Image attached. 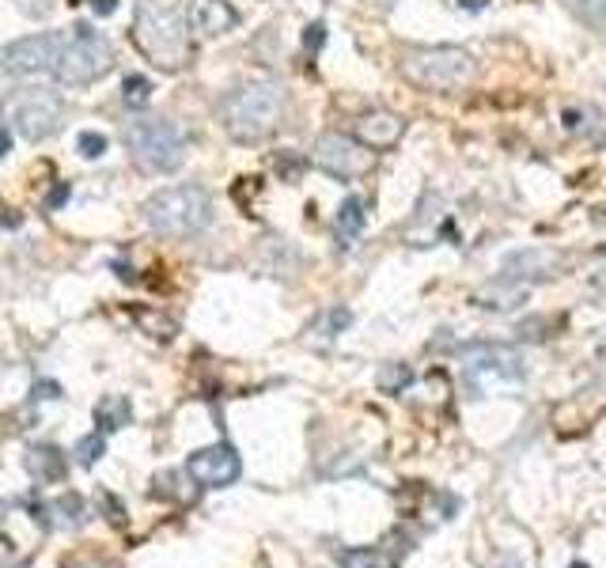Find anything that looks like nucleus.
I'll list each match as a JSON object with an SVG mask.
<instances>
[{"label":"nucleus","instance_id":"nucleus-1","mask_svg":"<svg viewBox=\"0 0 606 568\" xmlns=\"http://www.w3.org/2000/svg\"><path fill=\"white\" fill-rule=\"evenodd\" d=\"M285 87L277 80H250V84L236 87V92L224 99L221 118L228 129L231 141L239 144H258L265 137H273L285 121Z\"/></svg>","mask_w":606,"mask_h":568},{"label":"nucleus","instance_id":"nucleus-2","mask_svg":"<svg viewBox=\"0 0 606 568\" xmlns=\"http://www.w3.org/2000/svg\"><path fill=\"white\" fill-rule=\"evenodd\" d=\"M190 20H182L179 8L164 4V0H141L133 15V43L136 50L148 57L159 69H182L190 57Z\"/></svg>","mask_w":606,"mask_h":568},{"label":"nucleus","instance_id":"nucleus-3","mask_svg":"<svg viewBox=\"0 0 606 568\" xmlns=\"http://www.w3.org/2000/svg\"><path fill=\"white\" fill-rule=\"evenodd\" d=\"M144 221L167 239H193L213 224V198L201 186H167L144 201Z\"/></svg>","mask_w":606,"mask_h":568},{"label":"nucleus","instance_id":"nucleus-4","mask_svg":"<svg viewBox=\"0 0 606 568\" xmlns=\"http://www.w3.org/2000/svg\"><path fill=\"white\" fill-rule=\"evenodd\" d=\"M478 64L463 46H428V50H409L402 57V76L417 87V92L451 95L463 92L474 80Z\"/></svg>","mask_w":606,"mask_h":568},{"label":"nucleus","instance_id":"nucleus-5","mask_svg":"<svg viewBox=\"0 0 606 568\" xmlns=\"http://www.w3.org/2000/svg\"><path fill=\"white\" fill-rule=\"evenodd\" d=\"M126 149L148 175H167L186 159V137L167 118H133L126 126Z\"/></svg>","mask_w":606,"mask_h":568},{"label":"nucleus","instance_id":"nucleus-6","mask_svg":"<svg viewBox=\"0 0 606 568\" xmlns=\"http://www.w3.org/2000/svg\"><path fill=\"white\" fill-rule=\"evenodd\" d=\"M110 69H115V50L99 31H92L87 23L64 31L61 61L58 72H54L61 84H92V80L107 76Z\"/></svg>","mask_w":606,"mask_h":568},{"label":"nucleus","instance_id":"nucleus-7","mask_svg":"<svg viewBox=\"0 0 606 568\" xmlns=\"http://www.w3.org/2000/svg\"><path fill=\"white\" fill-rule=\"evenodd\" d=\"M314 164H319L326 175L334 178H364L376 164V152L360 141V137H345V133H322L319 144H314Z\"/></svg>","mask_w":606,"mask_h":568},{"label":"nucleus","instance_id":"nucleus-8","mask_svg":"<svg viewBox=\"0 0 606 568\" xmlns=\"http://www.w3.org/2000/svg\"><path fill=\"white\" fill-rule=\"evenodd\" d=\"M523 356L515 353V348H504V345H485L478 353L466 360V387L471 391H492V387H512L523 379Z\"/></svg>","mask_w":606,"mask_h":568},{"label":"nucleus","instance_id":"nucleus-9","mask_svg":"<svg viewBox=\"0 0 606 568\" xmlns=\"http://www.w3.org/2000/svg\"><path fill=\"white\" fill-rule=\"evenodd\" d=\"M64 35H27L4 46L0 61H4L8 76H43V72H58Z\"/></svg>","mask_w":606,"mask_h":568},{"label":"nucleus","instance_id":"nucleus-10","mask_svg":"<svg viewBox=\"0 0 606 568\" xmlns=\"http://www.w3.org/2000/svg\"><path fill=\"white\" fill-rule=\"evenodd\" d=\"M186 474L201 485V489H228L242 477V459L228 443H216V448H201L186 459Z\"/></svg>","mask_w":606,"mask_h":568},{"label":"nucleus","instance_id":"nucleus-11","mask_svg":"<svg viewBox=\"0 0 606 568\" xmlns=\"http://www.w3.org/2000/svg\"><path fill=\"white\" fill-rule=\"evenodd\" d=\"M8 126H12L23 141H46V137L61 126V99L50 92L20 99L12 110H8Z\"/></svg>","mask_w":606,"mask_h":568},{"label":"nucleus","instance_id":"nucleus-12","mask_svg":"<svg viewBox=\"0 0 606 568\" xmlns=\"http://www.w3.org/2000/svg\"><path fill=\"white\" fill-rule=\"evenodd\" d=\"M186 20H190V31L201 38H216V35H228L236 27V8L228 0H190L186 8Z\"/></svg>","mask_w":606,"mask_h":568},{"label":"nucleus","instance_id":"nucleus-13","mask_svg":"<svg viewBox=\"0 0 606 568\" xmlns=\"http://www.w3.org/2000/svg\"><path fill=\"white\" fill-rule=\"evenodd\" d=\"M402 133H406V118H399L394 110H368L357 121V137L371 152L394 149L402 141Z\"/></svg>","mask_w":606,"mask_h":568},{"label":"nucleus","instance_id":"nucleus-14","mask_svg":"<svg viewBox=\"0 0 606 568\" xmlns=\"http://www.w3.org/2000/svg\"><path fill=\"white\" fill-rule=\"evenodd\" d=\"M27 474L35 477V482L43 485H54L64 477V459L58 448H50V443H38V448L27 451Z\"/></svg>","mask_w":606,"mask_h":568},{"label":"nucleus","instance_id":"nucleus-15","mask_svg":"<svg viewBox=\"0 0 606 568\" xmlns=\"http://www.w3.org/2000/svg\"><path fill=\"white\" fill-rule=\"evenodd\" d=\"M334 232H337V239H342L345 247H349V242L364 232V201L360 198L342 201V209H337V216H334Z\"/></svg>","mask_w":606,"mask_h":568},{"label":"nucleus","instance_id":"nucleus-16","mask_svg":"<svg viewBox=\"0 0 606 568\" xmlns=\"http://www.w3.org/2000/svg\"><path fill=\"white\" fill-rule=\"evenodd\" d=\"M554 265V258L543 255V250H523V255H515V258H508V265H504V273L508 277H543V273Z\"/></svg>","mask_w":606,"mask_h":568},{"label":"nucleus","instance_id":"nucleus-17","mask_svg":"<svg viewBox=\"0 0 606 568\" xmlns=\"http://www.w3.org/2000/svg\"><path fill=\"white\" fill-rule=\"evenodd\" d=\"M95 421H99V433H118L121 425H129V402L126 398H103Z\"/></svg>","mask_w":606,"mask_h":568},{"label":"nucleus","instance_id":"nucleus-18","mask_svg":"<svg viewBox=\"0 0 606 568\" xmlns=\"http://www.w3.org/2000/svg\"><path fill=\"white\" fill-rule=\"evenodd\" d=\"M152 99V80L148 76H126L121 80V103H126V107H144V103Z\"/></svg>","mask_w":606,"mask_h":568},{"label":"nucleus","instance_id":"nucleus-19","mask_svg":"<svg viewBox=\"0 0 606 568\" xmlns=\"http://www.w3.org/2000/svg\"><path fill=\"white\" fill-rule=\"evenodd\" d=\"M337 565L342 568H391L379 549H345L342 557H337Z\"/></svg>","mask_w":606,"mask_h":568},{"label":"nucleus","instance_id":"nucleus-20","mask_svg":"<svg viewBox=\"0 0 606 568\" xmlns=\"http://www.w3.org/2000/svg\"><path fill=\"white\" fill-rule=\"evenodd\" d=\"M577 12L587 27L606 31V0H577Z\"/></svg>","mask_w":606,"mask_h":568},{"label":"nucleus","instance_id":"nucleus-21","mask_svg":"<svg viewBox=\"0 0 606 568\" xmlns=\"http://www.w3.org/2000/svg\"><path fill=\"white\" fill-rule=\"evenodd\" d=\"M99 459H103V433L84 436V440L76 443V462L80 466H95Z\"/></svg>","mask_w":606,"mask_h":568},{"label":"nucleus","instance_id":"nucleus-22","mask_svg":"<svg viewBox=\"0 0 606 568\" xmlns=\"http://www.w3.org/2000/svg\"><path fill=\"white\" fill-rule=\"evenodd\" d=\"M103 152H107V137H103V133H80V156L99 159Z\"/></svg>","mask_w":606,"mask_h":568},{"label":"nucleus","instance_id":"nucleus-23","mask_svg":"<svg viewBox=\"0 0 606 568\" xmlns=\"http://www.w3.org/2000/svg\"><path fill=\"white\" fill-rule=\"evenodd\" d=\"M322 43H326V27H322V23H311V27L304 31V46L307 50H319Z\"/></svg>","mask_w":606,"mask_h":568},{"label":"nucleus","instance_id":"nucleus-24","mask_svg":"<svg viewBox=\"0 0 606 568\" xmlns=\"http://www.w3.org/2000/svg\"><path fill=\"white\" fill-rule=\"evenodd\" d=\"M64 201H69V186L58 182V186H54V190H50V198H46V213H54V209L64 205Z\"/></svg>","mask_w":606,"mask_h":568},{"label":"nucleus","instance_id":"nucleus-25","mask_svg":"<svg viewBox=\"0 0 606 568\" xmlns=\"http://www.w3.org/2000/svg\"><path fill=\"white\" fill-rule=\"evenodd\" d=\"M406 379H409V371H406V368H399V371L387 368L383 376H379V383H383V387H402V383H406Z\"/></svg>","mask_w":606,"mask_h":568},{"label":"nucleus","instance_id":"nucleus-26","mask_svg":"<svg viewBox=\"0 0 606 568\" xmlns=\"http://www.w3.org/2000/svg\"><path fill=\"white\" fill-rule=\"evenodd\" d=\"M87 4H92L95 15H115L118 12V0H87Z\"/></svg>","mask_w":606,"mask_h":568},{"label":"nucleus","instance_id":"nucleus-27","mask_svg":"<svg viewBox=\"0 0 606 568\" xmlns=\"http://www.w3.org/2000/svg\"><path fill=\"white\" fill-rule=\"evenodd\" d=\"M459 4H463L466 12H482V8L489 4V0H459Z\"/></svg>","mask_w":606,"mask_h":568},{"label":"nucleus","instance_id":"nucleus-28","mask_svg":"<svg viewBox=\"0 0 606 568\" xmlns=\"http://www.w3.org/2000/svg\"><path fill=\"white\" fill-rule=\"evenodd\" d=\"M565 126H569V129H577V126H580V114H577V110H569V114H565Z\"/></svg>","mask_w":606,"mask_h":568},{"label":"nucleus","instance_id":"nucleus-29","mask_svg":"<svg viewBox=\"0 0 606 568\" xmlns=\"http://www.w3.org/2000/svg\"><path fill=\"white\" fill-rule=\"evenodd\" d=\"M492 568H520V561H497Z\"/></svg>","mask_w":606,"mask_h":568},{"label":"nucleus","instance_id":"nucleus-30","mask_svg":"<svg viewBox=\"0 0 606 568\" xmlns=\"http://www.w3.org/2000/svg\"><path fill=\"white\" fill-rule=\"evenodd\" d=\"M368 4H376V8H387V4H394V0H368Z\"/></svg>","mask_w":606,"mask_h":568}]
</instances>
